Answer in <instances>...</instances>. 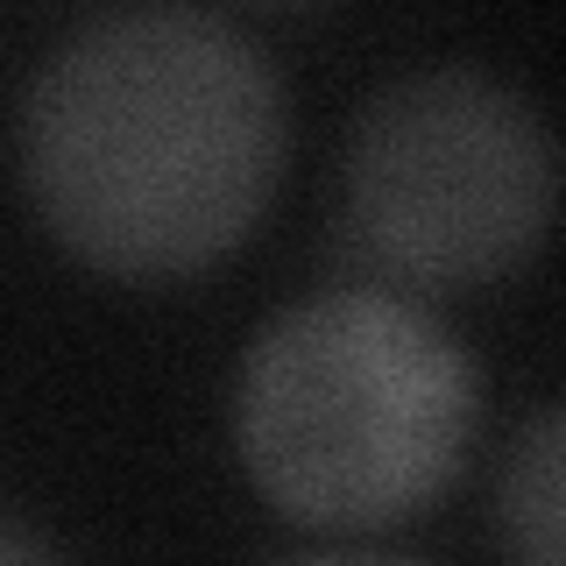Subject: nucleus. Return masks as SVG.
<instances>
[{"label":"nucleus","instance_id":"1","mask_svg":"<svg viewBox=\"0 0 566 566\" xmlns=\"http://www.w3.org/2000/svg\"><path fill=\"white\" fill-rule=\"evenodd\" d=\"M291 120L255 43L199 8L99 14L50 50L22 170L64 248L114 276H185L262 220Z\"/></svg>","mask_w":566,"mask_h":566},{"label":"nucleus","instance_id":"2","mask_svg":"<svg viewBox=\"0 0 566 566\" xmlns=\"http://www.w3.org/2000/svg\"><path fill=\"white\" fill-rule=\"evenodd\" d=\"M474 411V361L432 312L376 283H340L255 333L234 439L255 489L297 524L382 531L460 474Z\"/></svg>","mask_w":566,"mask_h":566},{"label":"nucleus","instance_id":"3","mask_svg":"<svg viewBox=\"0 0 566 566\" xmlns=\"http://www.w3.org/2000/svg\"><path fill=\"white\" fill-rule=\"evenodd\" d=\"M559 156L538 106L489 71H418L361 106L340 170L347 248L389 283L474 291L553 227Z\"/></svg>","mask_w":566,"mask_h":566},{"label":"nucleus","instance_id":"4","mask_svg":"<svg viewBox=\"0 0 566 566\" xmlns=\"http://www.w3.org/2000/svg\"><path fill=\"white\" fill-rule=\"evenodd\" d=\"M503 524H510V553L524 566H559V411H538L531 432L517 439V460L503 474Z\"/></svg>","mask_w":566,"mask_h":566},{"label":"nucleus","instance_id":"5","mask_svg":"<svg viewBox=\"0 0 566 566\" xmlns=\"http://www.w3.org/2000/svg\"><path fill=\"white\" fill-rule=\"evenodd\" d=\"M0 566H57V559H50L43 545H35L29 531H22V524H8V517H0Z\"/></svg>","mask_w":566,"mask_h":566},{"label":"nucleus","instance_id":"6","mask_svg":"<svg viewBox=\"0 0 566 566\" xmlns=\"http://www.w3.org/2000/svg\"><path fill=\"white\" fill-rule=\"evenodd\" d=\"M283 566H397V559H368V553H312V559H283Z\"/></svg>","mask_w":566,"mask_h":566}]
</instances>
